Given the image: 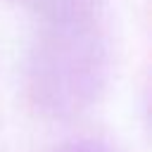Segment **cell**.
I'll use <instances>...</instances> for the list:
<instances>
[{"label": "cell", "mask_w": 152, "mask_h": 152, "mask_svg": "<svg viewBox=\"0 0 152 152\" xmlns=\"http://www.w3.org/2000/svg\"><path fill=\"white\" fill-rule=\"evenodd\" d=\"M52 152H116L114 145L100 135H76L57 145Z\"/></svg>", "instance_id": "3"}, {"label": "cell", "mask_w": 152, "mask_h": 152, "mask_svg": "<svg viewBox=\"0 0 152 152\" xmlns=\"http://www.w3.org/2000/svg\"><path fill=\"white\" fill-rule=\"evenodd\" d=\"M21 2L31 7L43 19V24L95 17V10H97V0H21Z\"/></svg>", "instance_id": "2"}, {"label": "cell", "mask_w": 152, "mask_h": 152, "mask_svg": "<svg viewBox=\"0 0 152 152\" xmlns=\"http://www.w3.org/2000/svg\"><path fill=\"white\" fill-rule=\"evenodd\" d=\"M109 78V48L95 17L45 21L24 62V93L36 112L71 119L93 107Z\"/></svg>", "instance_id": "1"}]
</instances>
